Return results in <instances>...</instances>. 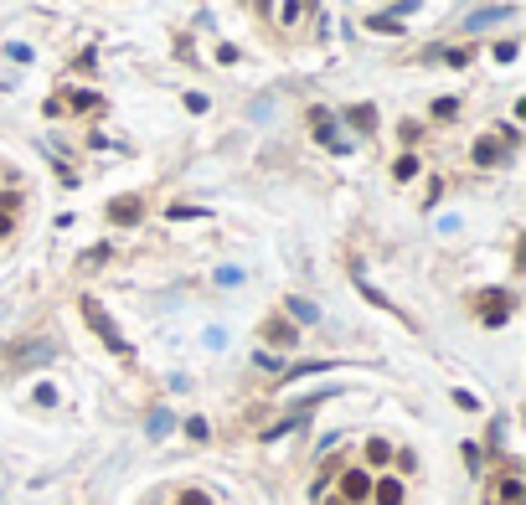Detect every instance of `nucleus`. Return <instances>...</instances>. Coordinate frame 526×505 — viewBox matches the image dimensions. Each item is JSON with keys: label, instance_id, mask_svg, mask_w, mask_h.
Listing matches in <instances>:
<instances>
[{"label": "nucleus", "instance_id": "obj_1", "mask_svg": "<svg viewBox=\"0 0 526 505\" xmlns=\"http://www.w3.org/2000/svg\"><path fill=\"white\" fill-rule=\"evenodd\" d=\"M78 310H83V320L93 325V335H98V340H103L108 350H119V356H129V340H124V335L114 330V320L103 315V304H98V299H88V294H83V299H78Z\"/></svg>", "mask_w": 526, "mask_h": 505}, {"label": "nucleus", "instance_id": "obj_2", "mask_svg": "<svg viewBox=\"0 0 526 505\" xmlns=\"http://www.w3.org/2000/svg\"><path fill=\"white\" fill-rule=\"evenodd\" d=\"M336 500H346V505L371 500V474H366V469H346V474H341V495H336Z\"/></svg>", "mask_w": 526, "mask_h": 505}, {"label": "nucleus", "instance_id": "obj_3", "mask_svg": "<svg viewBox=\"0 0 526 505\" xmlns=\"http://www.w3.org/2000/svg\"><path fill=\"white\" fill-rule=\"evenodd\" d=\"M140 217H145L140 196H119V202H108V222H114V227H135Z\"/></svg>", "mask_w": 526, "mask_h": 505}, {"label": "nucleus", "instance_id": "obj_4", "mask_svg": "<svg viewBox=\"0 0 526 505\" xmlns=\"http://www.w3.org/2000/svg\"><path fill=\"white\" fill-rule=\"evenodd\" d=\"M310 124H315V140H320L325 150H336V155H346V150H351V145L336 135V124H331V114H325V108H315V114H310Z\"/></svg>", "mask_w": 526, "mask_h": 505}, {"label": "nucleus", "instance_id": "obj_5", "mask_svg": "<svg viewBox=\"0 0 526 505\" xmlns=\"http://www.w3.org/2000/svg\"><path fill=\"white\" fill-rule=\"evenodd\" d=\"M511 315V294H500V289H490L485 299H480V320H485V325H500V320H506Z\"/></svg>", "mask_w": 526, "mask_h": 505}, {"label": "nucleus", "instance_id": "obj_6", "mask_svg": "<svg viewBox=\"0 0 526 505\" xmlns=\"http://www.w3.org/2000/svg\"><path fill=\"white\" fill-rule=\"evenodd\" d=\"M516 16V6H490V11H470L465 16V31H485V26H495V21H511Z\"/></svg>", "mask_w": 526, "mask_h": 505}, {"label": "nucleus", "instance_id": "obj_7", "mask_svg": "<svg viewBox=\"0 0 526 505\" xmlns=\"http://www.w3.org/2000/svg\"><path fill=\"white\" fill-rule=\"evenodd\" d=\"M263 340H269V345H294L299 330H294L289 320H279V315H274V320H263Z\"/></svg>", "mask_w": 526, "mask_h": 505}, {"label": "nucleus", "instance_id": "obj_8", "mask_svg": "<svg viewBox=\"0 0 526 505\" xmlns=\"http://www.w3.org/2000/svg\"><path fill=\"white\" fill-rule=\"evenodd\" d=\"M470 155H475V165H500V160H506V150H500V140H485V135H480Z\"/></svg>", "mask_w": 526, "mask_h": 505}, {"label": "nucleus", "instance_id": "obj_9", "mask_svg": "<svg viewBox=\"0 0 526 505\" xmlns=\"http://www.w3.org/2000/svg\"><path fill=\"white\" fill-rule=\"evenodd\" d=\"M371 500L377 505H403V479H371Z\"/></svg>", "mask_w": 526, "mask_h": 505}, {"label": "nucleus", "instance_id": "obj_10", "mask_svg": "<svg viewBox=\"0 0 526 505\" xmlns=\"http://www.w3.org/2000/svg\"><path fill=\"white\" fill-rule=\"evenodd\" d=\"M62 108H73V114H98V108H103V98H98V93H88V88H78V93H68V98H62Z\"/></svg>", "mask_w": 526, "mask_h": 505}, {"label": "nucleus", "instance_id": "obj_11", "mask_svg": "<svg viewBox=\"0 0 526 505\" xmlns=\"http://www.w3.org/2000/svg\"><path fill=\"white\" fill-rule=\"evenodd\" d=\"M284 310H289L299 325H315V320H320V310H315L310 299H299V294H289V299H284Z\"/></svg>", "mask_w": 526, "mask_h": 505}, {"label": "nucleus", "instance_id": "obj_12", "mask_svg": "<svg viewBox=\"0 0 526 505\" xmlns=\"http://www.w3.org/2000/svg\"><path fill=\"white\" fill-rule=\"evenodd\" d=\"M428 62H444V68H470V52H465V47H433Z\"/></svg>", "mask_w": 526, "mask_h": 505}, {"label": "nucleus", "instance_id": "obj_13", "mask_svg": "<svg viewBox=\"0 0 526 505\" xmlns=\"http://www.w3.org/2000/svg\"><path fill=\"white\" fill-rule=\"evenodd\" d=\"M346 119L356 124V129H377V108H371V103H356V108H351Z\"/></svg>", "mask_w": 526, "mask_h": 505}, {"label": "nucleus", "instance_id": "obj_14", "mask_svg": "<svg viewBox=\"0 0 526 505\" xmlns=\"http://www.w3.org/2000/svg\"><path fill=\"white\" fill-rule=\"evenodd\" d=\"M392 175H398V181H413V175H418V155H398L392 160Z\"/></svg>", "mask_w": 526, "mask_h": 505}, {"label": "nucleus", "instance_id": "obj_15", "mask_svg": "<svg viewBox=\"0 0 526 505\" xmlns=\"http://www.w3.org/2000/svg\"><path fill=\"white\" fill-rule=\"evenodd\" d=\"M170 423H175L170 412H165V407H155V412H150V438H165V433H170Z\"/></svg>", "mask_w": 526, "mask_h": 505}, {"label": "nucleus", "instance_id": "obj_16", "mask_svg": "<svg viewBox=\"0 0 526 505\" xmlns=\"http://www.w3.org/2000/svg\"><path fill=\"white\" fill-rule=\"evenodd\" d=\"M366 459H371V464H387V459H392L387 438H371V444H366Z\"/></svg>", "mask_w": 526, "mask_h": 505}, {"label": "nucleus", "instance_id": "obj_17", "mask_svg": "<svg viewBox=\"0 0 526 505\" xmlns=\"http://www.w3.org/2000/svg\"><path fill=\"white\" fill-rule=\"evenodd\" d=\"M521 495H526V490H521V479L511 474L506 485H500V500H506V505H521Z\"/></svg>", "mask_w": 526, "mask_h": 505}, {"label": "nucleus", "instance_id": "obj_18", "mask_svg": "<svg viewBox=\"0 0 526 505\" xmlns=\"http://www.w3.org/2000/svg\"><path fill=\"white\" fill-rule=\"evenodd\" d=\"M428 114H433V119H454V114H459V98H438Z\"/></svg>", "mask_w": 526, "mask_h": 505}, {"label": "nucleus", "instance_id": "obj_19", "mask_svg": "<svg viewBox=\"0 0 526 505\" xmlns=\"http://www.w3.org/2000/svg\"><path fill=\"white\" fill-rule=\"evenodd\" d=\"M356 283H361V294H366L371 304H377V310H392V299H387V294H377V289H371V283H366L361 274H356Z\"/></svg>", "mask_w": 526, "mask_h": 505}, {"label": "nucleus", "instance_id": "obj_20", "mask_svg": "<svg viewBox=\"0 0 526 505\" xmlns=\"http://www.w3.org/2000/svg\"><path fill=\"white\" fill-rule=\"evenodd\" d=\"M186 108H191V114H207L212 98H207V93H186Z\"/></svg>", "mask_w": 526, "mask_h": 505}, {"label": "nucleus", "instance_id": "obj_21", "mask_svg": "<svg viewBox=\"0 0 526 505\" xmlns=\"http://www.w3.org/2000/svg\"><path fill=\"white\" fill-rule=\"evenodd\" d=\"M181 505H212L207 490H181Z\"/></svg>", "mask_w": 526, "mask_h": 505}, {"label": "nucleus", "instance_id": "obj_22", "mask_svg": "<svg viewBox=\"0 0 526 505\" xmlns=\"http://www.w3.org/2000/svg\"><path fill=\"white\" fill-rule=\"evenodd\" d=\"M6 57H11V62H31V47H21V41H11V47H6Z\"/></svg>", "mask_w": 526, "mask_h": 505}, {"label": "nucleus", "instance_id": "obj_23", "mask_svg": "<svg viewBox=\"0 0 526 505\" xmlns=\"http://www.w3.org/2000/svg\"><path fill=\"white\" fill-rule=\"evenodd\" d=\"M36 402H41V407H52V402H57V387L41 382V387H36Z\"/></svg>", "mask_w": 526, "mask_h": 505}, {"label": "nucleus", "instance_id": "obj_24", "mask_svg": "<svg viewBox=\"0 0 526 505\" xmlns=\"http://www.w3.org/2000/svg\"><path fill=\"white\" fill-rule=\"evenodd\" d=\"M186 433L196 438V444H202V438H207V423H202V418H186Z\"/></svg>", "mask_w": 526, "mask_h": 505}, {"label": "nucleus", "instance_id": "obj_25", "mask_svg": "<svg viewBox=\"0 0 526 505\" xmlns=\"http://www.w3.org/2000/svg\"><path fill=\"white\" fill-rule=\"evenodd\" d=\"M11 227H16V222H11V217H6V212H0V237H11Z\"/></svg>", "mask_w": 526, "mask_h": 505}, {"label": "nucleus", "instance_id": "obj_26", "mask_svg": "<svg viewBox=\"0 0 526 505\" xmlns=\"http://www.w3.org/2000/svg\"><path fill=\"white\" fill-rule=\"evenodd\" d=\"M325 505H346V500H325Z\"/></svg>", "mask_w": 526, "mask_h": 505}]
</instances>
